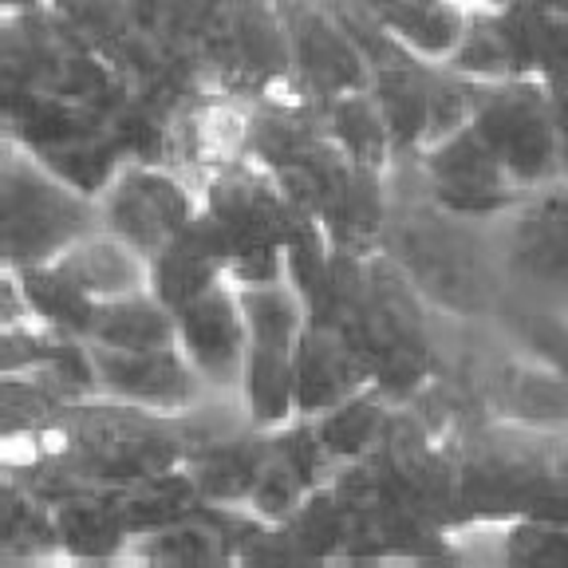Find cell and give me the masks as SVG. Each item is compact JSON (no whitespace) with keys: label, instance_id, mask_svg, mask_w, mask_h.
Masks as SVG:
<instances>
[{"label":"cell","instance_id":"ffe728a7","mask_svg":"<svg viewBox=\"0 0 568 568\" xmlns=\"http://www.w3.org/2000/svg\"><path fill=\"white\" fill-rule=\"evenodd\" d=\"M20 284H24V296L32 304V316L44 324V328L60 332V336L91 339V324H95L99 301H91L88 293H80L60 268L52 265H32L17 268Z\"/></svg>","mask_w":568,"mask_h":568},{"label":"cell","instance_id":"ba28073f","mask_svg":"<svg viewBox=\"0 0 568 568\" xmlns=\"http://www.w3.org/2000/svg\"><path fill=\"white\" fill-rule=\"evenodd\" d=\"M95 359V390L103 399L126 403V407L154 410V415L182 418L213 395L190 355L178 344L162 347H103L91 344Z\"/></svg>","mask_w":568,"mask_h":568},{"label":"cell","instance_id":"7402d4cb","mask_svg":"<svg viewBox=\"0 0 568 568\" xmlns=\"http://www.w3.org/2000/svg\"><path fill=\"white\" fill-rule=\"evenodd\" d=\"M549 99H552V123H557L560 170L568 174V88H549Z\"/></svg>","mask_w":568,"mask_h":568},{"label":"cell","instance_id":"44dd1931","mask_svg":"<svg viewBox=\"0 0 568 568\" xmlns=\"http://www.w3.org/2000/svg\"><path fill=\"white\" fill-rule=\"evenodd\" d=\"M489 525L494 560L506 565H568V525L545 517H501Z\"/></svg>","mask_w":568,"mask_h":568},{"label":"cell","instance_id":"4fadbf2b","mask_svg":"<svg viewBox=\"0 0 568 568\" xmlns=\"http://www.w3.org/2000/svg\"><path fill=\"white\" fill-rule=\"evenodd\" d=\"M48 265L60 268L91 301H115V296L151 288V257H142L139 248L126 245L111 230L88 233V237L63 248L55 261H48Z\"/></svg>","mask_w":568,"mask_h":568},{"label":"cell","instance_id":"52a82bcc","mask_svg":"<svg viewBox=\"0 0 568 568\" xmlns=\"http://www.w3.org/2000/svg\"><path fill=\"white\" fill-rule=\"evenodd\" d=\"M399 162H410L418 186L430 194V202H438L450 213H462V217L494 222L525 194L474 123L443 134L438 142L423 146L415 159Z\"/></svg>","mask_w":568,"mask_h":568},{"label":"cell","instance_id":"30bf717a","mask_svg":"<svg viewBox=\"0 0 568 568\" xmlns=\"http://www.w3.org/2000/svg\"><path fill=\"white\" fill-rule=\"evenodd\" d=\"M178 347L190 355V364L217 395H237L241 372L248 355V324L241 308L237 284L222 281L210 293L178 308Z\"/></svg>","mask_w":568,"mask_h":568},{"label":"cell","instance_id":"8992f818","mask_svg":"<svg viewBox=\"0 0 568 568\" xmlns=\"http://www.w3.org/2000/svg\"><path fill=\"white\" fill-rule=\"evenodd\" d=\"M103 230L134 245L142 257H154L202 213V186L174 166L151 159H123L99 194Z\"/></svg>","mask_w":568,"mask_h":568},{"label":"cell","instance_id":"7a4b0ae2","mask_svg":"<svg viewBox=\"0 0 568 568\" xmlns=\"http://www.w3.org/2000/svg\"><path fill=\"white\" fill-rule=\"evenodd\" d=\"M103 230L99 197L48 166L32 146L4 139V265L32 268Z\"/></svg>","mask_w":568,"mask_h":568},{"label":"cell","instance_id":"2e32d148","mask_svg":"<svg viewBox=\"0 0 568 568\" xmlns=\"http://www.w3.org/2000/svg\"><path fill=\"white\" fill-rule=\"evenodd\" d=\"M316 111L324 131L332 134V142L352 162H359L367 170L395 166V142H390L387 119H383V106L372 95V88L324 99V103H316Z\"/></svg>","mask_w":568,"mask_h":568},{"label":"cell","instance_id":"277c9868","mask_svg":"<svg viewBox=\"0 0 568 568\" xmlns=\"http://www.w3.org/2000/svg\"><path fill=\"white\" fill-rule=\"evenodd\" d=\"M470 123L494 146L497 159L506 162V170L525 194L565 174L557 151L552 99L541 80L514 75V80L478 83Z\"/></svg>","mask_w":568,"mask_h":568},{"label":"cell","instance_id":"9a60e30c","mask_svg":"<svg viewBox=\"0 0 568 568\" xmlns=\"http://www.w3.org/2000/svg\"><path fill=\"white\" fill-rule=\"evenodd\" d=\"M60 549L68 560H115L131 552L119 489H88V494L63 497L52 506Z\"/></svg>","mask_w":568,"mask_h":568},{"label":"cell","instance_id":"ac0fdd59","mask_svg":"<svg viewBox=\"0 0 568 568\" xmlns=\"http://www.w3.org/2000/svg\"><path fill=\"white\" fill-rule=\"evenodd\" d=\"M88 344H103V347L178 344V316L151 288H142V293L131 296H115V301H99Z\"/></svg>","mask_w":568,"mask_h":568},{"label":"cell","instance_id":"3957f363","mask_svg":"<svg viewBox=\"0 0 568 568\" xmlns=\"http://www.w3.org/2000/svg\"><path fill=\"white\" fill-rule=\"evenodd\" d=\"M202 44L225 91L268 99L284 83H296L284 0H217Z\"/></svg>","mask_w":568,"mask_h":568},{"label":"cell","instance_id":"8fae6325","mask_svg":"<svg viewBox=\"0 0 568 568\" xmlns=\"http://www.w3.org/2000/svg\"><path fill=\"white\" fill-rule=\"evenodd\" d=\"M296 372V415L316 418L332 410L336 403L352 399L355 390L372 387L364 359L347 347V339L336 328L308 324L293 352Z\"/></svg>","mask_w":568,"mask_h":568},{"label":"cell","instance_id":"603a6c76","mask_svg":"<svg viewBox=\"0 0 568 568\" xmlns=\"http://www.w3.org/2000/svg\"><path fill=\"white\" fill-rule=\"evenodd\" d=\"M40 0H4V12H28V9H36Z\"/></svg>","mask_w":568,"mask_h":568},{"label":"cell","instance_id":"9c48e42d","mask_svg":"<svg viewBox=\"0 0 568 568\" xmlns=\"http://www.w3.org/2000/svg\"><path fill=\"white\" fill-rule=\"evenodd\" d=\"M293 80L312 103L372 88V63L359 52L328 0H284Z\"/></svg>","mask_w":568,"mask_h":568},{"label":"cell","instance_id":"5b68a950","mask_svg":"<svg viewBox=\"0 0 568 568\" xmlns=\"http://www.w3.org/2000/svg\"><path fill=\"white\" fill-rule=\"evenodd\" d=\"M506 288L568 304V174L494 217Z\"/></svg>","mask_w":568,"mask_h":568},{"label":"cell","instance_id":"7c38bea8","mask_svg":"<svg viewBox=\"0 0 568 568\" xmlns=\"http://www.w3.org/2000/svg\"><path fill=\"white\" fill-rule=\"evenodd\" d=\"M222 281H230V253L205 213H197L186 230L151 257V293L174 312Z\"/></svg>","mask_w":568,"mask_h":568},{"label":"cell","instance_id":"d6986e66","mask_svg":"<svg viewBox=\"0 0 568 568\" xmlns=\"http://www.w3.org/2000/svg\"><path fill=\"white\" fill-rule=\"evenodd\" d=\"M390 407H395V403H390L379 387H364V390H355L352 399L336 403L332 410L316 415L320 443H324L328 458L336 462V466L364 458V454L379 443Z\"/></svg>","mask_w":568,"mask_h":568},{"label":"cell","instance_id":"5bb4252c","mask_svg":"<svg viewBox=\"0 0 568 568\" xmlns=\"http://www.w3.org/2000/svg\"><path fill=\"white\" fill-rule=\"evenodd\" d=\"M497 24L506 32L514 75L541 80L545 88H568V17L529 9L521 0H501Z\"/></svg>","mask_w":568,"mask_h":568},{"label":"cell","instance_id":"6da1fadb","mask_svg":"<svg viewBox=\"0 0 568 568\" xmlns=\"http://www.w3.org/2000/svg\"><path fill=\"white\" fill-rule=\"evenodd\" d=\"M403 170L410 174V194L390 178V217L383 233V253L410 276V284L443 320L489 324L494 308L506 296L494 222L443 210L418 186L410 162H403Z\"/></svg>","mask_w":568,"mask_h":568},{"label":"cell","instance_id":"e0dca14e","mask_svg":"<svg viewBox=\"0 0 568 568\" xmlns=\"http://www.w3.org/2000/svg\"><path fill=\"white\" fill-rule=\"evenodd\" d=\"M237 399L245 415L261 430H281L296 418V372L293 352L284 347H261L248 344L245 372L237 383Z\"/></svg>","mask_w":568,"mask_h":568}]
</instances>
